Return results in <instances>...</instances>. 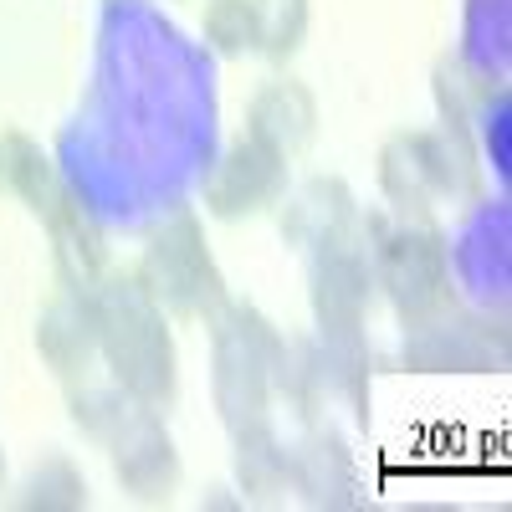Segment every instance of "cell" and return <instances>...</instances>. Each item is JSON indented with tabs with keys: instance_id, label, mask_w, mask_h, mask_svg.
Masks as SVG:
<instances>
[{
	"instance_id": "1",
	"label": "cell",
	"mask_w": 512,
	"mask_h": 512,
	"mask_svg": "<svg viewBox=\"0 0 512 512\" xmlns=\"http://www.w3.org/2000/svg\"><path fill=\"white\" fill-rule=\"evenodd\" d=\"M98 349L108 354L113 374L139 405H159L175 390V349L164 333V313L144 292V282H108L93 292Z\"/></svg>"
},
{
	"instance_id": "2",
	"label": "cell",
	"mask_w": 512,
	"mask_h": 512,
	"mask_svg": "<svg viewBox=\"0 0 512 512\" xmlns=\"http://www.w3.org/2000/svg\"><path fill=\"white\" fill-rule=\"evenodd\" d=\"M144 292L169 313H216L221 308V272L210 262V251L200 241L195 216H175L164 231H154L149 256H144Z\"/></svg>"
},
{
	"instance_id": "3",
	"label": "cell",
	"mask_w": 512,
	"mask_h": 512,
	"mask_svg": "<svg viewBox=\"0 0 512 512\" xmlns=\"http://www.w3.org/2000/svg\"><path fill=\"white\" fill-rule=\"evenodd\" d=\"M287 154H277L272 144L262 139H246L236 144L221 169L210 175L205 185V205L216 210V216H251V210H262L282 195V180H287Z\"/></svg>"
},
{
	"instance_id": "4",
	"label": "cell",
	"mask_w": 512,
	"mask_h": 512,
	"mask_svg": "<svg viewBox=\"0 0 512 512\" xmlns=\"http://www.w3.org/2000/svg\"><path fill=\"white\" fill-rule=\"evenodd\" d=\"M384 287L405 318H425L446 303V251L431 231H400L384 246Z\"/></svg>"
},
{
	"instance_id": "5",
	"label": "cell",
	"mask_w": 512,
	"mask_h": 512,
	"mask_svg": "<svg viewBox=\"0 0 512 512\" xmlns=\"http://www.w3.org/2000/svg\"><path fill=\"white\" fill-rule=\"evenodd\" d=\"M113 461H118V477L134 487L139 497H169V487H175L180 466H175V446H169V436L154 425V415H123L113 410Z\"/></svg>"
},
{
	"instance_id": "6",
	"label": "cell",
	"mask_w": 512,
	"mask_h": 512,
	"mask_svg": "<svg viewBox=\"0 0 512 512\" xmlns=\"http://www.w3.org/2000/svg\"><path fill=\"white\" fill-rule=\"evenodd\" d=\"M41 354H47V364L67 379H77L82 369H88L93 349H98V318H93V292L72 287L62 303L41 318V333H36Z\"/></svg>"
},
{
	"instance_id": "7",
	"label": "cell",
	"mask_w": 512,
	"mask_h": 512,
	"mask_svg": "<svg viewBox=\"0 0 512 512\" xmlns=\"http://www.w3.org/2000/svg\"><path fill=\"white\" fill-rule=\"evenodd\" d=\"M0 190H11V195H21L41 221L52 216V210L62 205V180L52 175V164H47V154H41L26 134H0Z\"/></svg>"
},
{
	"instance_id": "8",
	"label": "cell",
	"mask_w": 512,
	"mask_h": 512,
	"mask_svg": "<svg viewBox=\"0 0 512 512\" xmlns=\"http://www.w3.org/2000/svg\"><path fill=\"white\" fill-rule=\"evenodd\" d=\"M313 98L292 82H272V88L251 103V139L272 144L277 154H292L313 139Z\"/></svg>"
},
{
	"instance_id": "9",
	"label": "cell",
	"mask_w": 512,
	"mask_h": 512,
	"mask_svg": "<svg viewBox=\"0 0 512 512\" xmlns=\"http://www.w3.org/2000/svg\"><path fill=\"white\" fill-rule=\"evenodd\" d=\"M205 31L231 57L251 52V47H262V11H256V0H210Z\"/></svg>"
},
{
	"instance_id": "10",
	"label": "cell",
	"mask_w": 512,
	"mask_h": 512,
	"mask_svg": "<svg viewBox=\"0 0 512 512\" xmlns=\"http://www.w3.org/2000/svg\"><path fill=\"white\" fill-rule=\"evenodd\" d=\"M256 11H262V47L287 57L308 26V0H256Z\"/></svg>"
}]
</instances>
